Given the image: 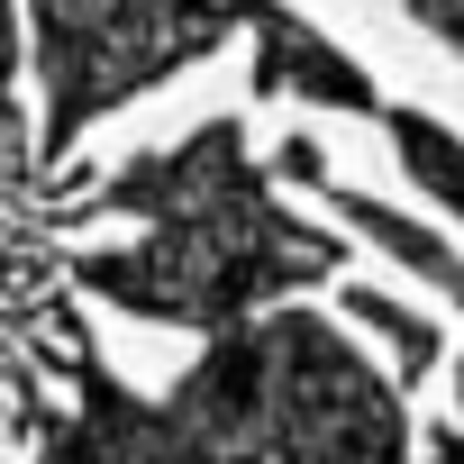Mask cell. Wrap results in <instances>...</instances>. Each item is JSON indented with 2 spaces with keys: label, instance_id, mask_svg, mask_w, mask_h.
Masks as SVG:
<instances>
[{
  "label": "cell",
  "instance_id": "1",
  "mask_svg": "<svg viewBox=\"0 0 464 464\" xmlns=\"http://www.w3.org/2000/svg\"><path fill=\"white\" fill-rule=\"evenodd\" d=\"M28 10H37V82H46L37 146L55 164L73 155V137L101 110H119L128 92L209 55L237 19L227 0H28Z\"/></svg>",
  "mask_w": 464,
  "mask_h": 464
}]
</instances>
